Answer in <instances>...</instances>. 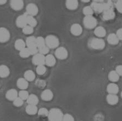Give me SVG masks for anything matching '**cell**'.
<instances>
[{
	"label": "cell",
	"instance_id": "9a60e30c",
	"mask_svg": "<svg viewBox=\"0 0 122 121\" xmlns=\"http://www.w3.org/2000/svg\"><path fill=\"white\" fill-rule=\"evenodd\" d=\"M71 32L74 36H79L82 33V28L81 26L79 24H74L71 28Z\"/></svg>",
	"mask_w": 122,
	"mask_h": 121
},
{
	"label": "cell",
	"instance_id": "8992f818",
	"mask_svg": "<svg viewBox=\"0 0 122 121\" xmlns=\"http://www.w3.org/2000/svg\"><path fill=\"white\" fill-rule=\"evenodd\" d=\"M55 56L60 60H64L68 58V52L67 49L63 47L57 48L55 51Z\"/></svg>",
	"mask_w": 122,
	"mask_h": 121
},
{
	"label": "cell",
	"instance_id": "cb8c5ba5",
	"mask_svg": "<svg viewBox=\"0 0 122 121\" xmlns=\"http://www.w3.org/2000/svg\"><path fill=\"white\" fill-rule=\"evenodd\" d=\"M27 102L28 105H31L36 106L39 103V98L35 94H32L29 96L27 99Z\"/></svg>",
	"mask_w": 122,
	"mask_h": 121
},
{
	"label": "cell",
	"instance_id": "e0dca14e",
	"mask_svg": "<svg viewBox=\"0 0 122 121\" xmlns=\"http://www.w3.org/2000/svg\"><path fill=\"white\" fill-rule=\"evenodd\" d=\"M17 85L21 90H25L28 88L29 83L24 78H20L17 80Z\"/></svg>",
	"mask_w": 122,
	"mask_h": 121
},
{
	"label": "cell",
	"instance_id": "ac0fdd59",
	"mask_svg": "<svg viewBox=\"0 0 122 121\" xmlns=\"http://www.w3.org/2000/svg\"><path fill=\"white\" fill-rule=\"evenodd\" d=\"M56 63V59L55 56L52 54H47L45 56V64L49 67H52L54 66Z\"/></svg>",
	"mask_w": 122,
	"mask_h": 121
},
{
	"label": "cell",
	"instance_id": "7402d4cb",
	"mask_svg": "<svg viewBox=\"0 0 122 121\" xmlns=\"http://www.w3.org/2000/svg\"><path fill=\"white\" fill-rule=\"evenodd\" d=\"M94 33L97 37L101 38V37H105L106 35V31L105 28L102 26H98L95 28Z\"/></svg>",
	"mask_w": 122,
	"mask_h": 121
},
{
	"label": "cell",
	"instance_id": "60d3db41",
	"mask_svg": "<svg viewBox=\"0 0 122 121\" xmlns=\"http://www.w3.org/2000/svg\"><path fill=\"white\" fill-rule=\"evenodd\" d=\"M28 48L29 51L30 55H33V56L39 53L38 48H37V46H33V47H29Z\"/></svg>",
	"mask_w": 122,
	"mask_h": 121
},
{
	"label": "cell",
	"instance_id": "d4e9b609",
	"mask_svg": "<svg viewBox=\"0 0 122 121\" xmlns=\"http://www.w3.org/2000/svg\"><path fill=\"white\" fill-rule=\"evenodd\" d=\"M26 46L25 42L22 39H18L15 41V43H14V47L19 51H20L21 50L26 48Z\"/></svg>",
	"mask_w": 122,
	"mask_h": 121
},
{
	"label": "cell",
	"instance_id": "5bb4252c",
	"mask_svg": "<svg viewBox=\"0 0 122 121\" xmlns=\"http://www.w3.org/2000/svg\"><path fill=\"white\" fill-rule=\"evenodd\" d=\"M18 97V93L15 89L8 90L6 94V98L10 101H14Z\"/></svg>",
	"mask_w": 122,
	"mask_h": 121
},
{
	"label": "cell",
	"instance_id": "d6a6232c",
	"mask_svg": "<svg viewBox=\"0 0 122 121\" xmlns=\"http://www.w3.org/2000/svg\"><path fill=\"white\" fill-rule=\"evenodd\" d=\"M46 71H47V69L44 65L37 66V68L36 69V73L39 75H43L45 74Z\"/></svg>",
	"mask_w": 122,
	"mask_h": 121
},
{
	"label": "cell",
	"instance_id": "7bdbcfd3",
	"mask_svg": "<svg viewBox=\"0 0 122 121\" xmlns=\"http://www.w3.org/2000/svg\"><path fill=\"white\" fill-rule=\"evenodd\" d=\"M116 7L119 13H122V0H119L116 2Z\"/></svg>",
	"mask_w": 122,
	"mask_h": 121
},
{
	"label": "cell",
	"instance_id": "484cf974",
	"mask_svg": "<svg viewBox=\"0 0 122 121\" xmlns=\"http://www.w3.org/2000/svg\"><path fill=\"white\" fill-rule=\"evenodd\" d=\"M24 78L28 82L33 81L35 78V74L32 70H27L25 72L24 74Z\"/></svg>",
	"mask_w": 122,
	"mask_h": 121
},
{
	"label": "cell",
	"instance_id": "603a6c76",
	"mask_svg": "<svg viewBox=\"0 0 122 121\" xmlns=\"http://www.w3.org/2000/svg\"><path fill=\"white\" fill-rule=\"evenodd\" d=\"M107 41L110 44L116 45L119 43V40L115 33H110L107 37Z\"/></svg>",
	"mask_w": 122,
	"mask_h": 121
},
{
	"label": "cell",
	"instance_id": "30bf717a",
	"mask_svg": "<svg viewBox=\"0 0 122 121\" xmlns=\"http://www.w3.org/2000/svg\"><path fill=\"white\" fill-rule=\"evenodd\" d=\"M103 18L105 20H112L115 17L116 14L114 12L113 7H110L106 9L103 13Z\"/></svg>",
	"mask_w": 122,
	"mask_h": 121
},
{
	"label": "cell",
	"instance_id": "bcb514c9",
	"mask_svg": "<svg viewBox=\"0 0 122 121\" xmlns=\"http://www.w3.org/2000/svg\"><path fill=\"white\" fill-rule=\"evenodd\" d=\"M116 35L119 40H122V28H119L117 30Z\"/></svg>",
	"mask_w": 122,
	"mask_h": 121
},
{
	"label": "cell",
	"instance_id": "83f0119b",
	"mask_svg": "<svg viewBox=\"0 0 122 121\" xmlns=\"http://www.w3.org/2000/svg\"><path fill=\"white\" fill-rule=\"evenodd\" d=\"M120 76H119L117 73L116 72V71H111L108 74V78L111 82H112L113 83L116 82L118 81V80L119 79Z\"/></svg>",
	"mask_w": 122,
	"mask_h": 121
},
{
	"label": "cell",
	"instance_id": "7c38bea8",
	"mask_svg": "<svg viewBox=\"0 0 122 121\" xmlns=\"http://www.w3.org/2000/svg\"><path fill=\"white\" fill-rule=\"evenodd\" d=\"M10 5L13 10H20L24 7V2L21 0H12L10 1Z\"/></svg>",
	"mask_w": 122,
	"mask_h": 121
},
{
	"label": "cell",
	"instance_id": "f6af8a7d",
	"mask_svg": "<svg viewBox=\"0 0 122 121\" xmlns=\"http://www.w3.org/2000/svg\"><path fill=\"white\" fill-rule=\"evenodd\" d=\"M103 116L101 114H97L95 116V121H103Z\"/></svg>",
	"mask_w": 122,
	"mask_h": 121
},
{
	"label": "cell",
	"instance_id": "6da1fadb",
	"mask_svg": "<svg viewBox=\"0 0 122 121\" xmlns=\"http://www.w3.org/2000/svg\"><path fill=\"white\" fill-rule=\"evenodd\" d=\"M113 7V5L111 1H107V2H103V1H93L91 5L93 11L96 13H103L106 9Z\"/></svg>",
	"mask_w": 122,
	"mask_h": 121
},
{
	"label": "cell",
	"instance_id": "d590c367",
	"mask_svg": "<svg viewBox=\"0 0 122 121\" xmlns=\"http://www.w3.org/2000/svg\"><path fill=\"white\" fill-rule=\"evenodd\" d=\"M23 33L25 35H30L33 33L34 28L31 26L26 25L23 28Z\"/></svg>",
	"mask_w": 122,
	"mask_h": 121
},
{
	"label": "cell",
	"instance_id": "5b68a950",
	"mask_svg": "<svg viewBox=\"0 0 122 121\" xmlns=\"http://www.w3.org/2000/svg\"><path fill=\"white\" fill-rule=\"evenodd\" d=\"M83 23L85 28L89 29H92L96 27L97 20L93 16H85L83 20Z\"/></svg>",
	"mask_w": 122,
	"mask_h": 121
},
{
	"label": "cell",
	"instance_id": "7a4b0ae2",
	"mask_svg": "<svg viewBox=\"0 0 122 121\" xmlns=\"http://www.w3.org/2000/svg\"><path fill=\"white\" fill-rule=\"evenodd\" d=\"M63 113L58 108H53L49 111L48 118L49 121H62Z\"/></svg>",
	"mask_w": 122,
	"mask_h": 121
},
{
	"label": "cell",
	"instance_id": "f35d334b",
	"mask_svg": "<svg viewBox=\"0 0 122 121\" xmlns=\"http://www.w3.org/2000/svg\"><path fill=\"white\" fill-rule=\"evenodd\" d=\"M49 51H50V49L48 48L46 46H43V47L38 48L39 53H40V54L44 55H44L47 54L48 52H49Z\"/></svg>",
	"mask_w": 122,
	"mask_h": 121
},
{
	"label": "cell",
	"instance_id": "8fae6325",
	"mask_svg": "<svg viewBox=\"0 0 122 121\" xmlns=\"http://www.w3.org/2000/svg\"><path fill=\"white\" fill-rule=\"evenodd\" d=\"M16 25L18 28H23L28 25L27 21H26V14L25 13L22 15H19L16 19Z\"/></svg>",
	"mask_w": 122,
	"mask_h": 121
},
{
	"label": "cell",
	"instance_id": "4dcf8cb0",
	"mask_svg": "<svg viewBox=\"0 0 122 121\" xmlns=\"http://www.w3.org/2000/svg\"><path fill=\"white\" fill-rule=\"evenodd\" d=\"M36 46L37 48H39L42 47L43 46H46L45 38H44L41 36L37 37L36 40Z\"/></svg>",
	"mask_w": 122,
	"mask_h": 121
},
{
	"label": "cell",
	"instance_id": "b9f144b4",
	"mask_svg": "<svg viewBox=\"0 0 122 121\" xmlns=\"http://www.w3.org/2000/svg\"><path fill=\"white\" fill-rule=\"evenodd\" d=\"M62 121H75L74 118L72 115L69 113L65 114L63 117Z\"/></svg>",
	"mask_w": 122,
	"mask_h": 121
},
{
	"label": "cell",
	"instance_id": "74e56055",
	"mask_svg": "<svg viewBox=\"0 0 122 121\" xmlns=\"http://www.w3.org/2000/svg\"><path fill=\"white\" fill-rule=\"evenodd\" d=\"M35 85L39 88H44L46 87V83L45 81L42 79H37L35 82Z\"/></svg>",
	"mask_w": 122,
	"mask_h": 121
},
{
	"label": "cell",
	"instance_id": "f1b7e54d",
	"mask_svg": "<svg viewBox=\"0 0 122 121\" xmlns=\"http://www.w3.org/2000/svg\"><path fill=\"white\" fill-rule=\"evenodd\" d=\"M26 21H27L28 25L31 26L33 28L37 25V20L33 16L28 15L27 14H26Z\"/></svg>",
	"mask_w": 122,
	"mask_h": 121
},
{
	"label": "cell",
	"instance_id": "8d00e7d4",
	"mask_svg": "<svg viewBox=\"0 0 122 121\" xmlns=\"http://www.w3.org/2000/svg\"><path fill=\"white\" fill-rule=\"evenodd\" d=\"M48 112H49V111L46 108H41L40 109H39L37 111V113L39 116L42 117H47L48 116Z\"/></svg>",
	"mask_w": 122,
	"mask_h": 121
},
{
	"label": "cell",
	"instance_id": "4316f807",
	"mask_svg": "<svg viewBox=\"0 0 122 121\" xmlns=\"http://www.w3.org/2000/svg\"><path fill=\"white\" fill-rule=\"evenodd\" d=\"M25 111L26 113L29 115H34L37 113L38 109L36 106L31 105H28L26 107Z\"/></svg>",
	"mask_w": 122,
	"mask_h": 121
},
{
	"label": "cell",
	"instance_id": "681fc988",
	"mask_svg": "<svg viewBox=\"0 0 122 121\" xmlns=\"http://www.w3.org/2000/svg\"><path fill=\"white\" fill-rule=\"evenodd\" d=\"M121 98H122V91L121 93Z\"/></svg>",
	"mask_w": 122,
	"mask_h": 121
},
{
	"label": "cell",
	"instance_id": "3957f363",
	"mask_svg": "<svg viewBox=\"0 0 122 121\" xmlns=\"http://www.w3.org/2000/svg\"><path fill=\"white\" fill-rule=\"evenodd\" d=\"M105 41L101 38H92L89 42V46L93 49H103L105 48Z\"/></svg>",
	"mask_w": 122,
	"mask_h": 121
},
{
	"label": "cell",
	"instance_id": "44dd1931",
	"mask_svg": "<svg viewBox=\"0 0 122 121\" xmlns=\"http://www.w3.org/2000/svg\"><path fill=\"white\" fill-rule=\"evenodd\" d=\"M66 7L69 10H75L78 7V1L76 0H68L66 2Z\"/></svg>",
	"mask_w": 122,
	"mask_h": 121
},
{
	"label": "cell",
	"instance_id": "52a82bcc",
	"mask_svg": "<svg viewBox=\"0 0 122 121\" xmlns=\"http://www.w3.org/2000/svg\"><path fill=\"white\" fill-rule=\"evenodd\" d=\"M10 32L7 28H0V43H6L10 40Z\"/></svg>",
	"mask_w": 122,
	"mask_h": 121
},
{
	"label": "cell",
	"instance_id": "9c48e42d",
	"mask_svg": "<svg viewBox=\"0 0 122 121\" xmlns=\"http://www.w3.org/2000/svg\"><path fill=\"white\" fill-rule=\"evenodd\" d=\"M26 14L28 15L33 16L36 15L39 12V9L38 7L34 3H29L27 5L26 7Z\"/></svg>",
	"mask_w": 122,
	"mask_h": 121
},
{
	"label": "cell",
	"instance_id": "e575fe53",
	"mask_svg": "<svg viewBox=\"0 0 122 121\" xmlns=\"http://www.w3.org/2000/svg\"><path fill=\"white\" fill-rule=\"evenodd\" d=\"M18 95L19 97L22 99L23 100H25L28 98L29 94V93L27 90H21L18 93Z\"/></svg>",
	"mask_w": 122,
	"mask_h": 121
},
{
	"label": "cell",
	"instance_id": "2e32d148",
	"mask_svg": "<svg viewBox=\"0 0 122 121\" xmlns=\"http://www.w3.org/2000/svg\"><path fill=\"white\" fill-rule=\"evenodd\" d=\"M119 87L114 83H111L108 84L107 87V92L109 94H116L119 92Z\"/></svg>",
	"mask_w": 122,
	"mask_h": 121
},
{
	"label": "cell",
	"instance_id": "836d02e7",
	"mask_svg": "<svg viewBox=\"0 0 122 121\" xmlns=\"http://www.w3.org/2000/svg\"><path fill=\"white\" fill-rule=\"evenodd\" d=\"M83 13L85 16H92L94 14V11H93L92 8L91 6H86L83 8L82 10Z\"/></svg>",
	"mask_w": 122,
	"mask_h": 121
},
{
	"label": "cell",
	"instance_id": "4fadbf2b",
	"mask_svg": "<svg viewBox=\"0 0 122 121\" xmlns=\"http://www.w3.org/2000/svg\"><path fill=\"white\" fill-rule=\"evenodd\" d=\"M41 98L44 101H51L53 98V93L50 89L44 90L41 93Z\"/></svg>",
	"mask_w": 122,
	"mask_h": 121
},
{
	"label": "cell",
	"instance_id": "7dc6e473",
	"mask_svg": "<svg viewBox=\"0 0 122 121\" xmlns=\"http://www.w3.org/2000/svg\"><path fill=\"white\" fill-rule=\"evenodd\" d=\"M7 2V1L5 0H0V5H3L6 4Z\"/></svg>",
	"mask_w": 122,
	"mask_h": 121
},
{
	"label": "cell",
	"instance_id": "ab89813d",
	"mask_svg": "<svg viewBox=\"0 0 122 121\" xmlns=\"http://www.w3.org/2000/svg\"><path fill=\"white\" fill-rule=\"evenodd\" d=\"M24 104V100L20 99L19 97H18L13 101V105L17 107L21 106Z\"/></svg>",
	"mask_w": 122,
	"mask_h": 121
},
{
	"label": "cell",
	"instance_id": "f546056e",
	"mask_svg": "<svg viewBox=\"0 0 122 121\" xmlns=\"http://www.w3.org/2000/svg\"><path fill=\"white\" fill-rule=\"evenodd\" d=\"M36 38L33 36L28 37L25 41L26 46H27V48L33 47V46H36Z\"/></svg>",
	"mask_w": 122,
	"mask_h": 121
},
{
	"label": "cell",
	"instance_id": "c3c4849f",
	"mask_svg": "<svg viewBox=\"0 0 122 121\" xmlns=\"http://www.w3.org/2000/svg\"><path fill=\"white\" fill-rule=\"evenodd\" d=\"M82 2H85V3H86V2H90V1H89V0H88V1H84V0H82Z\"/></svg>",
	"mask_w": 122,
	"mask_h": 121
},
{
	"label": "cell",
	"instance_id": "277c9868",
	"mask_svg": "<svg viewBox=\"0 0 122 121\" xmlns=\"http://www.w3.org/2000/svg\"><path fill=\"white\" fill-rule=\"evenodd\" d=\"M45 40L46 46L49 49H54L57 48L60 44L58 38L54 35H48L47 36H46Z\"/></svg>",
	"mask_w": 122,
	"mask_h": 121
},
{
	"label": "cell",
	"instance_id": "1f68e13d",
	"mask_svg": "<svg viewBox=\"0 0 122 121\" xmlns=\"http://www.w3.org/2000/svg\"><path fill=\"white\" fill-rule=\"evenodd\" d=\"M19 56L20 57L23 58H26L29 57L31 55L30 54L28 48H25L21 50L20 51H19Z\"/></svg>",
	"mask_w": 122,
	"mask_h": 121
},
{
	"label": "cell",
	"instance_id": "ee69618b",
	"mask_svg": "<svg viewBox=\"0 0 122 121\" xmlns=\"http://www.w3.org/2000/svg\"><path fill=\"white\" fill-rule=\"evenodd\" d=\"M115 71L119 76H122V65H118L116 67Z\"/></svg>",
	"mask_w": 122,
	"mask_h": 121
},
{
	"label": "cell",
	"instance_id": "ffe728a7",
	"mask_svg": "<svg viewBox=\"0 0 122 121\" xmlns=\"http://www.w3.org/2000/svg\"><path fill=\"white\" fill-rule=\"evenodd\" d=\"M10 74V70L7 66L5 65H0V77L6 78Z\"/></svg>",
	"mask_w": 122,
	"mask_h": 121
},
{
	"label": "cell",
	"instance_id": "ba28073f",
	"mask_svg": "<svg viewBox=\"0 0 122 121\" xmlns=\"http://www.w3.org/2000/svg\"><path fill=\"white\" fill-rule=\"evenodd\" d=\"M45 56L39 53L34 56L32 58L33 63L37 66L45 65Z\"/></svg>",
	"mask_w": 122,
	"mask_h": 121
},
{
	"label": "cell",
	"instance_id": "d6986e66",
	"mask_svg": "<svg viewBox=\"0 0 122 121\" xmlns=\"http://www.w3.org/2000/svg\"><path fill=\"white\" fill-rule=\"evenodd\" d=\"M108 104L111 105H114L118 104L119 101V98L116 94H108L106 97Z\"/></svg>",
	"mask_w": 122,
	"mask_h": 121
}]
</instances>
